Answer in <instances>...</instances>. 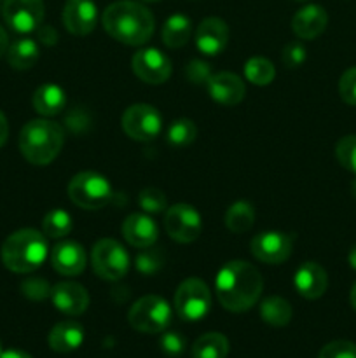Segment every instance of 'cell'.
<instances>
[{
	"label": "cell",
	"instance_id": "6da1fadb",
	"mask_svg": "<svg viewBox=\"0 0 356 358\" xmlns=\"http://www.w3.org/2000/svg\"><path fill=\"white\" fill-rule=\"evenodd\" d=\"M216 296L227 311L243 313L260 299L264 280L260 273L244 261H230L218 271L215 280Z\"/></svg>",
	"mask_w": 356,
	"mask_h": 358
},
{
	"label": "cell",
	"instance_id": "7a4b0ae2",
	"mask_svg": "<svg viewBox=\"0 0 356 358\" xmlns=\"http://www.w3.org/2000/svg\"><path fill=\"white\" fill-rule=\"evenodd\" d=\"M105 31L126 45H143L154 34V16L145 6L133 0L110 3L101 16Z\"/></svg>",
	"mask_w": 356,
	"mask_h": 358
},
{
	"label": "cell",
	"instance_id": "3957f363",
	"mask_svg": "<svg viewBox=\"0 0 356 358\" xmlns=\"http://www.w3.org/2000/svg\"><path fill=\"white\" fill-rule=\"evenodd\" d=\"M65 131L58 122L47 119H34L27 122L20 133V150L24 159L37 166H45L61 150Z\"/></svg>",
	"mask_w": 356,
	"mask_h": 358
},
{
	"label": "cell",
	"instance_id": "277c9868",
	"mask_svg": "<svg viewBox=\"0 0 356 358\" xmlns=\"http://www.w3.org/2000/svg\"><path fill=\"white\" fill-rule=\"evenodd\" d=\"M47 240L35 229H20L2 245V262L7 269L20 275L34 273L47 257Z\"/></svg>",
	"mask_w": 356,
	"mask_h": 358
},
{
	"label": "cell",
	"instance_id": "5b68a950",
	"mask_svg": "<svg viewBox=\"0 0 356 358\" xmlns=\"http://www.w3.org/2000/svg\"><path fill=\"white\" fill-rule=\"evenodd\" d=\"M129 325L143 334H159L171 322V308L163 297L145 296L136 301L128 313Z\"/></svg>",
	"mask_w": 356,
	"mask_h": 358
},
{
	"label": "cell",
	"instance_id": "8992f818",
	"mask_svg": "<svg viewBox=\"0 0 356 358\" xmlns=\"http://www.w3.org/2000/svg\"><path fill=\"white\" fill-rule=\"evenodd\" d=\"M68 196L84 210L103 208L112 198V187L107 178L94 171L77 173L68 184Z\"/></svg>",
	"mask_w": 356,
	"mask_h": 358
},
{
	"label": "cell",
	"instance_id": "52a82bcc",
	"mask_svg": "<svg viewBox=\"0 0 356 358\" xmlns=\"http://www.w3.org/2000/svg\"><path fill=\"white\" fill-rule=\"evenodd\" d=\"M212 306V296L205 282L188 278L180 283L175 292V311L185 322H198L208 315Z\"/></svg>",
	"mask_w": 356,
	"mask_h": 358
},
{
	"label": "cell",
	"instance_id": "ba28073f",
	"mask_svg": "<svg viewBox=\"0 0 356 358\" xmlns=\"http://www.w3.org/2000/svg\"><path fill=\"white\" fill-rule=\"evenodd\" d=\"M91 264H93L94 273L100 278L115 282V280H121L128 273L129 255L122 248L121 243L105 238V240H100L93 247V252H91Z\"/></svg>",
	"mask_w": 356,
	"mask_h": 358
},
{
	"label": "cell",
	"instance_id": "9c48e42d",
	"mask_svg": "<svg viewBox=\"0 0 356 358\" xmlns=\"http://www.w3.org/2000/svg\"><path fill=\"white\" fill-rule=\"evenodd\" d=\"M121 124L129 138L136 142H150L159 136L163 129V117L152 105L136 103L126 108Z\"/></svg>",
	"mask_w": 356,
	"mask_h": 358
},
{
	"label": "cell",
	"instance_id": "30bf717a",
	"mask_svg": "<svg viewBox=\"0 0 356 358\" xmlns=\"http://www.w3.org/2000/svg\"><path fill=\"white\" fill-rule=\"evenodd\" d=\"M164 229L170 234L171 240L178 243H192L201 234V215L194 206L185 205V203L170 206L164 215Z\"/></svg>",
	"mask_w": 356,
	"mask_h": 358
},
{
	"label": "cell",
	"instance_id": "8fae6325",
	"mask_svg": "<svg viewBox=\"0 0 356 358\" xmlns=\"http://www.w3.org/2000/svg\"><path fill=\"white\" fill-rule=\"evenodd\" d=\"M2 14L10 30L17 34H30L42 24L44 2L42 0H3Z\"/></svg>",
	"mask_w": 356,
	"mask_h": 358
},
{
	"label": "cell",
	"instance_id": "7c38bea8",
	"mask_svg": "<svg viewBox=\"0 0 356 358\" xmlns=\"http://www.w3.org/2000/svg\"><path fill=\"white\" fill-rule=\"evenodd\" d=\"M135 76L147 84H163L171 76V62L159 49H140L131 59Z\"/></svg>",
	"mask_w": 356,
	"mask_h": 358
},
{
	"label": "cell",
	"instance_id": "4fadbf2b",
	"mask_svg": "<svg viewBox=\"0 0 356 358\" xmlns=\"http://www.w3.org/2000/svg\"><path fill=\"white\" fill-rule=\"evenodd\" d=\"M251 254L265 264H281L292 254V238L279 231H265L251 240Z\"/></svg>",
	"mask_w": 356,
	"mask_h": 358
},
{
	"label": "cell",
	"instance_id": "5bb4252c",
	"mask_svg": "<svg viewBox=\"0 0 356 358\" xmlns=\"http://www.w3.org/2000/svg\"><path fill=\"white\" fill-rule=\"evenodd\" d=\"M61 20L70 34L89 35L98 21L96 3L93 0H66Z\"/></svg>",
	"mask_w": 356,
	"mask_h": 358
},
{
	"label": "cell",
	"instance_id": "9a60e30c",
	"mask_svg": "<svg viewBox=\"0 0 356 358\" xmlns=\"http://www.w3.org/2000/svg\"><path fill=\"white\" fill-rule=\"evenodd\" d=\"M229 42V27L220 17H206L195 30V45L206 56H216Z\"/></svg>",
	"mask_w": 356,
	"mask_h": 358
},
{
	"label": "cell",
	"instance_id": "2e32d148",
	"mask_svg": "<svg viewBox=\"0 0 356 358\" xmlns=\"http://www.w3.org/2000/svg\"><path fill=\"white\" fill-rule=\"evenodd\" d=\"M51 301L56 310L61 313L77 317V315H82L89 306V294L79 283L63 282L51 289Z\"/></svg>",
	"mask_w": 356,
	"mask_h": 358
},
{
	"label": "cell",
	"instance_id": "e0dca14e",
	"mask_svg": "<svg viewBox=\"0 0 356 358\" xmlns=\"http://www.w3.org/2000/svg\"><path fill=\"white\" fill-rule=\"evenodd\" d=\"M293 285H295V290L299 292V296H302L304 299H318V297H321L327 292V271L318 262H304L297 269L295 276H293Z\"/></svg>",
	"mask_w": 356,
	"mask_h": 358
},
{
	"label": "cell",
	"instance_id": "ac0fdd59",
	"mask_svg": "<svg viewBox=\"0 0 356 358\" xmlns=\"http://www.w3.org/2000/svg\"><path fill=\"white\" fill-rule=\"evenodd\" d=\"M206 87H208L209 96L216 103L225 105V107L237 105L244 98V93H246V87H244L243 80L230 72L213 73L212 79L206 84Z\"/></svg>",
	"mask_w": 356,
	"mask_h": 358
},
{
	"label": "cell",
	"instance_id": "d6986e66",
	"mask_svg": "<svg viewBox=\"0 0 356 358\" xmlns=\"http://www.w3.org/2000/svg\"><path fill=\"white\" fill-rule=\"evenodd\" d=\"M51 264L63 276H77L86 268V252L75 241H61L51 252Z\"/></svg>",
	"mask_w": 356,
	"mask_h": 358
},
{
	"label": "cell",
	"instance_id": "ffe728a7",
	"mask_svg": "<svg viewBox=\"0 0 356 358\" xmlns=\"http://www.w3.org/2000/svg\"><path fill=\"white\" fill-rule=\"evenodd\" d=\"M328 14L327 10L316 3H309L304 6L295 13L292 20V30L293 34L304 41H313L318 35H321L327 28Z\"/></svg>",
	"mask_w": 356,
	"mask_h": 358
},
{
	"label": "cell",
	"instance_id": "44dd1931",
	"mask_svg": "<svg viewBox=\"0 0 356 358\" xmlns=\"http://www.w3.org/2000/svg\"><path fill=\"white\" fill-rule=\"evenodd\" d=\"M122 236L131 247L143 250L154 247L159 236V229L150 217L143 213H133L122 224Z\"/></svg>",
	"mask_w": 356,
	"mask_h": 358
},
{
	"label": "cell",
	"instance_id": "7402d4cb",
	"mask_svg": "<svg viewBox=\"0 0 356 358\" xmlns=\"http://www.w3.org/2000/svg\"><path fill=\"white\" fill-rule=\"evenodd\" d=\"M84 329L77 322H59L49 332V348L56 353H72L82 345Z\"/></svg>",
	"mask_w": 356,
	"mask_h": 358
},
{
	"label": "cell",
	"instance_id": "603a6c76",
	"mask_svg": "<svg viewBox=\"0 0 356 358\" xmlns=\"http://www.w3.org/2000/svg\"><path fill=\"white\" fill-rule=\"evenodd\" d=\"M66 105V94L56 84H44L38 87L34 94V107L38 114L51 117V115H58L59 112L65 108Z\"/></svg>",
	"mask_w": 356,
	"mask_h": 358
},
{
	"label": "cell",
	"instance_id": "cb8c5ba5",
	"mask_svg": "<svg viewBox=\"0 0 356 358\" xmlns=\"http://www.w3.org/2000/svg\"><path fill=\"white\" fill-rule=\"evenodd\" d=\"M38 55V44L34 38H17L7 49V62L13 69L16 70H28L37 63Z\"/></svg>",
	"mask_w": 356,
	"mask_h": 358
},
{
	"label": "cell",
	"instance_id": "d4e9b609",
	"mask_svg": "<svg viewBox=\"0 0 356 358\" xmlns=\"http://www.w3.org/2000/svg\"><path fill=\"white\" fill-rule=\"evenodd\" d=\"M192 23L185 14H173L163 27V42L171 49L181 48L191 41Z\"/></svg>",
	"mask_w": 356,
	"mask_h": 358
},
{
	"label": "cell",
	"instance_id": "484cf974",
	"mask_svg": "<svg viewBox=\"0 0 356 358\" xmlns=\"http://www.w3.org/2000/svg\"><path fill=\"white\" fill-rule=\"evenodd\" d=\"M229 353V341L223 334L208 332L192 345V358H225Z\"/></svg>",
	"mask_w": 356,
	"mask_h": 358
},
{
	"label": "cell",
	"instance_id": "4316f807",
	"mask_svg": "<svg viewBox=\"0 0 356 358\" xmlns=\"http://www.w3.org/2000/svg\"><path fill=\"white\" fill-rule=\"evenodd\" d=\"M260 317L272 327H285L292 320V306L283 297H267L260 304Z\"/></svg>",
	"mask_w": 356,
	"mask_h": 358
},
{
	"label": "cell",
	"instance_id": "83f0119b",
	"mask_svg": "<svg viewBox=\"0 0 356 358\" xmlns=\"http://www.w3.org/2000/svg\"><path fill=\"white\" fill-rule=\"evenodd\" d=\"M255 212L251 208L250 203L237 201L230 205V208L225 213V226L229 227L232 233H246L251 226H253Z\"/></svg>",
	"mask_w": 356,
	"mask_h": 358
},
{
	"label": "cell",
	"instance_id": "f1b7e54d",
	"mask_svg": "<svg viewBox=\"0 0 356 358\" xmlns=\"http://www.w3.org/2000/svg\"><path fill=\"white\" fill-rule=\"evenodd\" d=\"M244 76L255 86H267L274 80L276 69L267 58H250L244 63Z\"/></svg>",
	"mask_w": 356,
	"mask_h": 358
},
{
	"label": "cell",
	"instance_id": "f546056e",
	"mask_svg": "<svg viewBox=\"0 0 356 358\" xmlns=\"http://www.w3.org/2000/svg\"><path fill=\"white\" fill-rule=\"evenodd\" d=\"M195 135H198V128L191 119H177V121L171 122L166 131L168 143L178 147V149L191 145L195 140Z\"/></svg>",
	"mask_w": 356,
	"mask_h": 358
},
{
	"label": "cell",
	"instance_id": "4dcf8cb0",
	"mask_svg": "<svg viewBox=\"0 0 356 358\" xmlns=\"http://www.w3.org/2000/svg\"><path fill=\"white\" fill-rule=\"evenodd\" d=\"M44 234L49 238H63L72 231V219L65 210H52L44 217L42 222Z\"/></svg>",
	"mask_w": 356,
	"mask_h": 358
},
{
	"label": "cell",
	"instance_id": "1f68e13d",
	"mask_svg": "<svg viewBox=\"0 0 356 358\" xmlns=\"http://www.w3.org/2000/svg\"><path fill=\"white\" fill-rule=\"evenodd\" d=\"M335 156L346 170L356 173V135H348L339 140L335 147Z\"/></svg>",
	"mask_w": 356,
	"mask_h": 358
},
{
	"label": "cell",
	"instance_id": "d6a6232c",
	"mask_svg": "<svg viewBox=\"0 0 356 358\" xmlns=\"http://www.w3.org/2000/svg\"><path fill=\"white\" fill-rule=\"evenodd\" d=\"M138 203L143 212L147 213H161L166 208V196L159 189H143L138 194Z\"/></svg>",
	"mask_w": 356,
	"mask_h": 358
},
{
	"label": "cell",
	"instance_id": "836d02e7",
	"mask_svg": "<svg viewBox=\"0 0 356 358\" xmlns=\"http://www.w3.org/2000/svg\"><path fill=\"white\" fill-rule=\"evenodd\" d=\"M318 358H356V345L344 339L332 341L321 348Z\"/></svg>",
	"mask_w": 356,
	"mask_h": 358
},
{
	"label": "cell",
	"instance_id": "e575fe53",
	"mask_svg": "<svg viewBox=\"0 0 356 358\" xmlns=\"http://www.w3.org/2000/svg\"><path fill=\"white\" fill-rule=\"evenodd\" d=\"M159 346L161 350H163L164 355L177 358L184 355L187 341H185V338L180 334V332H164V334L161 336Z\"/></svg>",
	"mask_w": 356,
	"mask_h": 358
},
{
	"label": "cell",
	"instance_id": "d590c367",
	"mask_svg": "<svg viewBox=\"0 0 356 358\" xmlns=\"http://www.w3.org/2000/svg\"><path fill=\"white\" fill-rule=\"evenodd\" d=\"M339 94L346 103L356 107V66L342 73L339 80Z\"/></svg>",
	"mask_w": 356,
	"mask_h": 358
},
{
	"label": "cell",
	"instance_id": "8d00e7d4",
	"mask_svg": "<svg viewBox=\"0 0 356 358\" xmlns=\"http://www.w3.org/2000/svg\"><path fill=\"white\" fill-rule=\"evenodd\" d=\"M21 290L31 301H44L45 297L51 296V287L42 278H27L21 285Z\"/></svg>",
	"mask_w": 356,
	"mask_h": 358
},
{
	"label": "cell",
	"instance_id": "74e56055",
	"mask_svg": "<svg viewBox=\"0 0 356 358\" xmlns=\"http://www.w3.org/2000/svg\"><path fill=\"white\" fill-rule=\"evenodd\" d=\"M185 76L191 83L194 84H208V80L212 79V70H209L208 63L201 62V59H192L191 63L185 69Z\"/></svg>",
	"mask_w": 356,
	"mask_h": 358
},
{
	"label": "cell",
	"instance_id": "f35d334b",
	"mask_svg": "<svg viewBox=\"0 0 356 358\" xmlns=\"http://www.w3.org/2000/svg\"><path fill=\"white\" fill-rule=\"evenodd\" d=\"M306 62V48L299 42H292L283 49V63L288 69H297Z\"/></svg>",
	"mask_w": 356,
	"mask_h": 358
},
{
	"label": "cell",
	"instance_id": "ab89813d",
	"mask_svg": "<svg viewBox=\"0 0 356 358\" xmlns=\"http://www.w3.org/2000/svg\"><path fill=\"white\" fill-rule=\"evenodd\" d=\"M136 266H138V269L142 273H154L161 266L159 254L154 250H150V254L149 252H143L136 259Z\"/></svg>",
	"mask_w": 356,
	"mask_h": 358
},
{
	"label": "cell",
	"instance_id": "60d3db41",
	"mask_svg": "<svg viewBox=\"0 0 356 358\" xmlns=\"http://www.w3.org/2000/svg\"><path fill=\"white\" fill-rule=\"evenodd\" d=\"M37 35H38V41L42 42V44L45 45H52L58 42V34H56V30L52 27H38L37 28Z\"/></svg>",
	"mask_w": 356,
	"mask_h": 358
},
{
	"label": "cell",
	"instance_id": "b9f144b4",
	"mask_svg": "<svg viewBox=\"0 0 356 358\" xmlns=\"http://www.w3.org/2000/svg\"><path fill=\"white\" fill-rule=\"evenodd\" d=\"M7 136H9V124H7L6 115L0 112V147L7 142Z\"/></svg>",
	"mask_w": 356,
	"mask_h": 358
},
{
	"label": "cell",
	"instance_id": "7bdbcfd3",
	"mask_svg": "<svg viewBox=\"0 0 356 358\" xmlns=\"http://www.w3.org/2000/svg\"><path fill=\"white\" fill-rule=\"evenodd\" d=\"M0 358H31L28 353L21 352V350H6L0 353Z\"/></svg>",
	"mask_w": 356,
	"mask_h": 358
},
{
	"label": "cell",
	"instance_id": "ee69618b",
	"mask_svg": "<svg viewBox=\"0 0 356 358\" xmlns=\"http://www.w3.org/2000/svg\"><path fill=\"white\" fill-rule=\"evenodd\" d=\"M7 49H9V37H7L6 30L0 27V56L6 55Z\"/></svg>",
	"mask_w": 356,
	"mask_h": 358
},
{
	"label": "cell",
	"instance_id": "f6af8a7d",
	"mask_svg": "<svg viewBox=\"0 0 356 358\" xmlns=\"http://www.w3.org/2000/svg\"><path fill=\"white\" fill-rule=\"evenodd\" d=\"M348 262H349V266H351L353 269H356V245H355V247H351V250H349Z\"/></svg>",
	"mask_w": 356,
	"mask_h": 358
},
{
	"label": "cell",
	"instance_id": "bcb514c9",
	"mask_svg": "<svg viewBox=\"0 0 356 358\" xmlns=\"http://www.w3.org/2000/svg\"><path fill=\"white\" fill-rule=\"evenodd\" d=\"M349 299H351V306L356 310V283H355V285H353L351 296H349Z\"/></svg>",
	"mask_w": 356,
	"mask_h": 358
},
{
	"label": "cell",
	"instance_id": "7dc6e473",
	"mask_svg": "<svg viewBox=\"0 0 356 358\" xmlns=\"http://www.w3.org/2000/svg\"><path fill=\"white\" fill-rule=\"evenodd\" d=\"M351 192H353V196L356 198V178H355V182H353V185H351Z\"/></svg>",
	"mask_w": 356,
	"mask_h": 358
},
{
	"label": "cell",
	"instance_id": "c3c4849f",
	"mask_svg": "<svg viewBox=\"0 0 356 358\" xmlns=\"http://www.w3.org/2000/svg\"><path fill=\"white\" fill-rule=\"evenodd\" d=\"M143 2H159V0H143Z\"/></svg>",
	"mask_w": 356,
	"mask_h": 358
},
{
	"label": "cell",
	"instance_id": "681fc988",
	"mask_svg": "<svg viewBox=\"0 0 356 358\" xmlns=\"http://www.w3.org/2000/svg\"><path fill=\"white\" fill-rule=\"evenodd\" d=\"M3 352V350H2V343H0V353H2Z\"/></svg>",
	"mask_w": 356,
	"mask_h": 358
},
{
	"label": "cell",
	"instance_id": "f907efd6",
	"mask_svg": "<svg viewBox=\"0 0 356 358\" xmlns=\"http://www.w3.org/2000/svg\"><path fill=\"white\" fill-rule=\"evenodd\" d=\"M0 10H2V3H0Z\"/></svg>",
	"mask_w": 356,
	"mask_h": 358
},
{
	"label": "cell",
	"instance_id": "816d5d0a",
	"mask_svg": "<svg viewBox=\"0 0 356 358\" xmlns=\"http://www.w3.org/2000/svg\"><path fill=\"white\" fill-rule=\"evenodd\" d=\"M297 2H304V0H297Z\"/></svg>",
	"mask_w": 356,
	"mask_h": 358
}]
</instances>
